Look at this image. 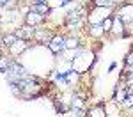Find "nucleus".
<instances>
[{
  "mask_svg": "<svg viewBox=\"0 0 133 117\" xmlns=\"http://www.w3.org/2000/svg\"><path fill=\"white\" fill-rule=\"evenodd\" d=\"M119 18L123 21H133V4H124L119 9Z\"/></svg>",
  "mask_w": 133,
  "mask_h": 117,
  "instance_id": "nucleus-1",
  "label": "nucleus"
},
{
  "mask_svg": "<svg viewBox=\"0 0 133 117\" xmlns=\"http://www.w3.org/2000/svg\"><path fill=\"white\" fill-rule=\"evenodd\" d=\"M64 44H66V39H64V37H61V36H57V37H53V39L50 41V44H48V46H50V50L53 53H59V52H62V50H64Z\"/></svg>",
  "mask_w": 133,
  "mask_h": 117,
  "instance_id": "nucleus-2",
  "label": "nucleus"
},
{
  "mask_svg": "<svg viewBox=\"0 0 133 117\" xmlns=\"http://www.w3.org/2000/svg\"><path fill=\"white\" fill-rule=\"evenodd\" d=\"M43 21V16L39 12H30L29 16H27V23L29 25H36V23H41Z\"/></svg>",
  "mask_w": 133,
  "mask_h": 117,
  "instance_id": "nucleus-3",
  "label": "nucleus"
},
{
  "mask_svg": "<svg viewBox=\"0 0 133 117\" xmlns=\"http://www.w3.org/2000/svg\"><path fill=\"white\" fill-rule=\"evenodd\" d=\"M89 117H103V108L101 106H96L89 112Z\"/></svg>",
  "mask_w": 133,
  "mask_h": 117,
  "instance_id": "nucleus-4",
  "label": "nucleus"
},
{
  "mask_svg": "<svg viewBox=\"0 0 133 117\" xmlns=\"http://www.w3.org/2000/svg\"><path fill=\"white\" fill-rule=\"evenodd\" d=\"M11 48H12V52H14V53L23 52V50H25V41H20V46H11Z\"/></svg>",
  "mask_w": 133,
  "mask_h": 117,
  "instance_id": "nucleus-5",
  "label": "nucleus"
},
{
  "mask_svg": "<svg viewBox=\"0 0 133 117\" xmlns=\"http://www.w3.org/2000/svg\"><path fill=\"white\" fill-rule=\"evenodd\" d=\"M4 43H5V44H9V46H12V44L16 43V36H7V37L4 39Z\"/></svg>",
  "mask_w": 133,
  "mask_h": 117,
  "instance_id": "nucleus-6",
  "label": "nucleus"
},
{
  "mask_svg": "<svg viewBox=\"0 0 133 117\" xmlns=\"http://www.w3.org/2000/svg\"><path fill=\"white\" fill-rule=\"evenodd\" d=\"M66 43H68V44H66L68 48H76V46H78V41H76V39H69V41H66Z\"/></svg>",
  "mask_w": 133,
  "mask_h": 117,
  "instance_id": "nucleus-7",
  "label": "nucleus"
},
{
  "mask_svg": "<svg viewBox=\"0 0 133 117\" xmlns=\"http://www.w3.org/2000/svg\"><path fill=\"white\" fill-rule=\"evenodd\" d=\"M110 27H112V20L110 18L107 21H103V30H110Z\"/></svg>",
  "mask_w": 133,
  "mask_h": 117,
  "instance_id": "nucleus-8",
  "label": "nucleus"
},
{
  "mask_svg": "<svg viewBox=\"0 0 133 117\" xmlns=\"http://www.w3.org/2000/svg\"><path fill=\"white\" fill-rule=\"evenodd\" d=\"M96 2V5H108L110 4V0H94Z\"/></svg>",
  "mask_w": 133,
  "mask_h": 117,
  "instance_id": "nucleus-9",
  "label": "nucleus"
},
{
  "mask_svg": "<svg viewBox=\"0 0 133 117\" xmlns=\"http://www.w3.org/2000/svg\"><path fill=\"white\" fill-rule=\"evenodd\" d=\"M124 105H126V106L133 105V96H128V98H126V99H124Z\"/></svg>",
  "mask_w": 133,
  "mask_h": 117,
  "instance_id": "nucleus-10",
  "label": "nucleus"
},
{
  "mask_svg": "<svg viewBox=\"0 0 133 117\" xmlns=\"http://www.w3.org/2000/svg\"><path fill=\"white\" fill-rule=\"evenodd\" d=\"M36 11L37 12H46V7L44 5H36Z\"/></svg>",
  "mask_w": 133,
  "mask_h": 117,
  "instance_id": "nucleus-11",
  "label": "nucleus"
},
{
  "mask_svg": "<svg viewBox=\"0 0 133 117\" xmlns=\"http://www.w3.org/2000/svg\"><path fill=\"white\" fill-rule=\"evenodd\" d=\"M126 64H128V66H131V64H133V53H130V55H128V59H126Z\"/></svg>",
  "mask_w": 133,
  "mask_h": 117,
  "instance_id": "nucleus-12",
  "label": "nucleus"
}]
</instances>
